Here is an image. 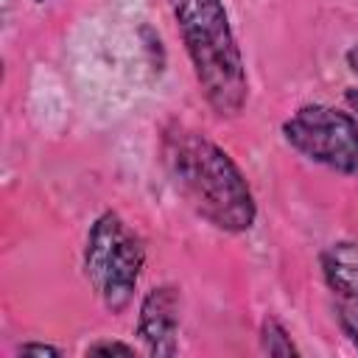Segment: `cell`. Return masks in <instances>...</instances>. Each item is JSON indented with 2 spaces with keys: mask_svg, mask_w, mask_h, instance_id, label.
<instances>
[{
  "mask_svg": "<svg viewBox=\"0 0 358 358\" xmlns=\"http://www.w3.org/2000/svg\"><path fill=\"white\" fill-rule=\"evenodd\" d=\"M162 168L185 204L224 235H246L257 224V199L235 157L210 134L173 123L165 129Z\"/></svg>",
  "mask_w": 358,
  "mask_h": 358,
  "instance_id": "6da1fadb",
  "label": "cell"
},
{
  "mask_svg": "<svg viewBox=\"0 0 358 358\" xmlns=\"http://www.w3.org/2000/svg\"><path fill=\"white\" fill-rule=\"evenodd\" d=\"M179 42L196 87L221 120L238 117L249 103V73L224 0H168Z\"/></svg>",
  "mask_w": 358,
  "mask_h": 358,
  "instance_id": "7a4b0ae2",
  "label": "cell"
},
{
  "mask_svg": "<svg viewBox=\"0 0 358 358\" xmlns=\"http://www.w3.org/2000/svg\"><path fill=\"white\" fill-rule=\"evenodd\" d=\"M143 268L145 241L117 210H101L84 235L81 274L109 313L120 316L129 310Z\"/></svg>",
  "mask_w": 358,
  "mask_h": 358,
  "instance_id": "3957f363",
  "label": "cell"
},
{
  "mask_svg": "<svg viewBox=\"0 0 358 358\" xmlns=\"http://www.w3.org/2000/svg\"><path fill=\"white\" fill-rule=\"evenodd\" d=\"M280 134L302 159L358 179V117L350 109L322 101L302 103L282 120Z\"/></svg>",
  "mask_w": 358,
  "mask_h": 358,
  "instance_id": "277c9868",
  "label": "cell"
},
{
  "mask_svg": "<svg viewBox=\"0 0 358 358\" xmlns=\"http://www.w3.org/2000/svg\"><path fill=\"white\" fill-rule=\"evenodd\" d=\"M179 327H182V294L171 282L151 285L140 305L134 336L151 358H171L179 352Z\"/></svg>",
  "mask_w": 358,
  "mask_h": 358,
  "instance_id": "5b68a950",
  "label": "cell"
},
{
  "mask_svg": "<svg viewBox=\"0 0 358 358\" xmlns=\"http://www.w3.org/2000/svg\"><path fill=\"white\" fill-rule=\"evenodd\" d=\"M319 271L336 299H358V241H333L319 255Z\"/></svg>",
  "mask_w": 358,
  "mask_h": 358,
  "instance_id": "8992f818",
  "label": "cell"
},
{
  "mask_svg": "<svg viewBox=\"0 0 358 358\" xmlns=\"http://www.w3.org/2000/svg\"><path fill=\"white\" fill-rule=\"evenodd\" d=\"M257 341H260V350L266 355H277V358H291V355H299V347L291 336V330L277 319V316H263L260 322V330H257Z\"/></svg>",
  "mask_w": 358,
  "mask_h": 358,
  "instance_id": "52a82bcc",
  "label": "cell"
},
{
  "mask_svg": "<svg viewBox=\"0 0 358 358\" xmlns=\"http://www.w3.org/2000/svg\"><path fill=\"white\" fill-rule=\"evenodd\" d=\"M336 324L344 338L358 350V299H338L336 302Z\"/></svg>",
  "mask_w": 358,
  "mask_h": 358,
  "instance_id": "ba28073f",
  "label": "cell"
},
{
  "mask_svg": "<svg viewBox=\"0 0 358 358\" xmlns=\"http://www.w3.org/2000/svg\"><path fill=\"white\" fill-rule=\"evenodd\" d=\"M134 352H137L134 344H126L117 338H98L84 347V355H134Z\"/></svg>",
  "mask_w": 358,
  "mask_h": 358,
  "instance_id": "9c48e42d",
  "label": "cell"
},
{
  "mask_svg": "<svg viewBox=\"0 0 358 358\" xmlns=\"http://www.w3.org/2000/svg\"><path fill=\"white\" fill-rule=\"evenodd\" d=\"M17 352H20V355H50V358L64 355V350H62V347L48 344V341H22V344L17 347Z\"/></svg>",
  "mask_w": 358,
  "mask_h": 358,
  "instance_id": "30bf717a",
  "label": "cell"
},
{
  "mask_svg": "<svg viewBox=\"0 0 358 358\" xmlns=\"http://www.w3.org/2000/svg\"><path fill=\"white\" fill-rule=\"evenodd\" d=\"M344 62H347V67H350V73H352V76L358 78V42L347 48V53H344Z\"/></svg>",
  "mask_w": 358,
  "mask_h": 358,
  "instance_id": "8fae6325",
  "label": "cell"
},
{
  "mask_svg": "<svg viewBox=\"0 0 358 358\" xmlns=\"http://www.w3.org/2000/svg\"><path fill=\"white\" fill-rule=\"evenodd\" d=\"M344 101H347L350 112L358 117V87H347V92H344Z\"/></svg>",
  "mask_w": 358,
  "mask_h": 358,
  "instance_id": "7c38bea8",
  "label": "cell"
},
{
  "mask_svg": "<svg viewBox=\"0 0 358 358\" xmlns=\"http://www.w3.org/2000/svg\"><path fill=\"white\" fill-rule=\"evenodd\" d=\"M34 6H45V3H50V0H31Z\"/></svg>",
  "mask_w": 358,
  "mask_h": 358,
  "instance_id": "4fadbf2b",
  "label": "cell"
}]
</instances>
